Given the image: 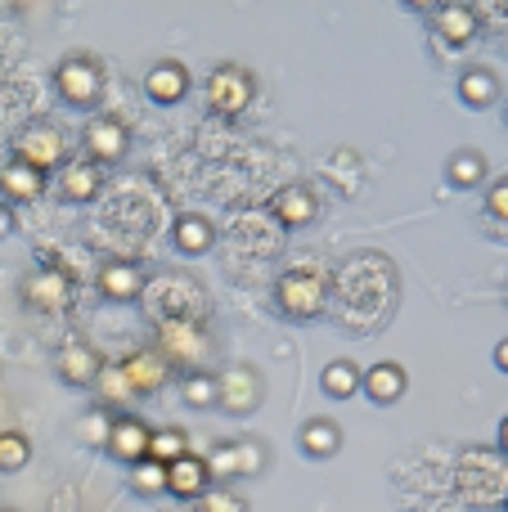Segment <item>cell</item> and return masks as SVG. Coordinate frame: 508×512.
Listing matches in <instances>:
<instances>
[{
  "mask_svg": "<svg viewBox=\"0 0 508 512\" xmlns=\"http://www.w3.org/2000/svg\"><path fill=\"white\" fill-rule=\"evenodd\" d=\"M203 95H207V108H212V113L239 117L243 108L252 104V95H257V77H252L243 63H221V68H212Z\"/></svg>",
  "mask_w": 508,
  "mask_h": 512,
  "instance_id": "3",
  "label": "cell"
},
{
  "mask_svg": "<svg viewBox=\"0 0 508 512\" xmlns=\"http://www.w3.org/2000/svg\"><path fill=\"white\" fill-rule=\"evenodd\" d=\"M270 212H275V221L284 225V230H306V225L320 216V203H315V194L306 185H284L270 198Z\"/></svg>",
  "mask_w": 508,
  "mask_h": 512,
  "instance_id": "15",
  "label": "cell"
},
{
  "mask_svg": "<svg viewBox=\"0 0 508 512\" xmlns=\"http://www.w3.org/2000/svg\"><path fill=\"white\" fill-rule=\"evenodd\" d=\"M486 216H491V221H500V225H508V176L495 180L491 194H486Z\"/></svg>",
  "mask_w": 508,
  "mask_h": 512,
  "instance_id": "33",
  "label": "cell"
},
{
  "mask_svg": "<svg viewBox=\"0 0 508 512\" xmlns=\"http://www.w3.org/2000/svg\"><path fill=\"white\" fill-rule=\"evenodd\" d=\"M27 459H32V441L23 432H0V472H23Z\"/></svg>",
  "mask_w": 508,
  "mask_h": 512,
  "instance_id": "29",
  "label": "cell"
},
{
  "mask_svg": "<svg viewBox=\"0 0 508 512\" xmlns=\"http://www.w3.org/2000/svg\"><path fill=\"white\" fill-rule=\"evenodd\" d=\"M446 176H450V185H455V189H477L486 180V153L459 149L455 158L446 162Z\"/></svg>",
  "mask_w": 508,
  "mask_h": 512,
  "instance_id": "25",
  "label": "cell"
},
{
  "mask_svg": "<svg viewBox=\"0 0 508 512\" xmlns=\"http://www.w3.org/2000/svg\"><path fill=\"white\" fill-rule=\"evenodd\" d=\"M95 283L104 301H140L144 288H149V279H144V270L135 261H104Z\"/></svg>",
  "mask_w": 508,
  "mask_h": 512,
  "instance_id": "12",
  "label": "cell"
},
{
  "mask_svg": "<svg viewBox=\"0 0 508 512\" xmlns=\"http://www.w3.org/2000/svg\"><path fill=\"white\" fill-rule=\"evenodd\" d=\"M185 454H189V436L180 432V427H158V432L149 436V459L162 463V468L176 463V459H185Z\"/></svg>",
  "mask_w": 508,
  "mask_h": 512,
  "instance_id": "26",
  "label": "cell"
},
{
  "mask_svg": "<svg viewBox=\"0 0 508 512\" xmlns=\"http://www.w3.org/2000/svg\"><path fill=\"white\" fill-rule=\"evenodd\" d=\"M504 508H508V495H504Z\"/></svg>",
  "mask_w": 508,
  "mask_h": 512,
  "instance_id": "39",
  "label": "cell"
},
{
  "mask_svg": "<svg viewBox=\"0 0 508 512\" xmlns=\"http://www.w3.org/2000/svg\"><path fill=\"white\" fill-rule=\"evenodd\" d=\"M198 512H248V499L239 495V490H207L203 499H198Z\"/></svg>",
  "mask_w": 508,
  "mask_h": 512,
  "instance_id": "31",
  "label": "cell"
},
{
  "mask_svg": "<svg viewBox=\"0 0 508 512\" xmlns=\"http://www.w3.org/2000/svg\"><path fill=\"white\" fill-rule=\"evenodd\" d=\"M207 463V477L216 481H234V477H252V472L266 468V445L257 441H225L212 450V459Z\"/></svg>",
  "mask_w": 508,
  "mask_h": 512,
  "instance_id": "8",
  "label": "cell"
},
{
  "mask_svg": "<svg viewBox=\"0 0 508 512\" xmlns=\"http://www.w3.org/2000/svg\"><path fill=\"white\" fill-rule=\"evenodd\" d=\"M504 122H508V108H504Z\"/></svg>",
  "mask_w": 508,
  "mask_h": 512,
  "instance_id": "38",
  "label": "cell"
},
{
  "mask_svg": "<svg viewBox=\"0 0 508 512\" xmlns=\"http://www.w3.org/2000/svg\"><path fill=\"white\" fill-rule=\"evenodd\" d=\"M86 162L90 167H117V162L131 153V131L117 117H90L86 126Z\"/></svg>",
  "mask_w": 508,
  "mask_h": 512,
  "instance_id": "5",
  "label": "cell"
},
{
  "mask_svg": "<svg viewBox=\"0 0 508 512\" xmlns=\"http://www.w3.org/2000/svg\"><path fill=\"white\" fill-rule=\"evenodd\" d=\"M131 490H135L140 499L167 495V468H162V463H153V459L135 463V468H131Z\"/></svg>",
  "mask_w": 508,
  "mask_h": 512,
  "instance_id": "28",
  "label": "cell"
},
{
  "mask_svg": "<svg viewBox=\"0 0 508 512\" xmlns=\"http://www.w3.org/2000/svg\"><path fill=\"white\" fill-rule=\"evenodd\" d=\"M72 301V279L63 270H36L23 279V306L36 315H59Z\"/></svg>",
  "mask_w": 508,
  "mask_h": 512,
  "instance_id": "9",
  "label": "cell"
},
{
  "mask_svg": "<svg viewBox=\"0 0 508 512\" xmlns=\"http://www.w3.org/2000/svg\"><path fill=\"white\" fill-rule=\"evenodd\" d=\"M149 436H153V427L144 423V418L122 414V418H113V432H108V441H104V454H113L117 463L135 468V463L149 459Z\"/></svg>",
  "mask_w": 508,
  "mask_h": 512,
  "instance_id": "10",
  "label": "cell"
},
{
  "mask_svg": "<svg viewBox=\"0 0 508 512\" xmlns=\"http://www.w3.org/2000/svg\"><path fill=\"white\" fill-rule=\"evenodd\" d=\"M261 396H266V387H261L257 369L252 364H230V369L216 378V405L225 409V414H252V409L261 405Z\"/></svg>",
  "mask_w": 508,
  "mask_h": 512,
  "instance_id": "6",
  "label": "cell"
},
{
  "mask_svg": "<svg viewBox=\"0 0 508 512\" xmlns=\"http://www.w3.org/2000/svg\"><path fill=\"white\" fill-rule=\"evenodd\" d=\"M180 400L189 409H212L216 405V373H189L180 382Z\"/></svg>",
  "mask_w": 508,
  "mask_h": 512,
  "instance_id": "30",
  "label": "cell"
},
{
  "mask_svg": "<svg viewBox=\"0 0 508 512\" xmlns=\"http://www.w3.org/2000/svg\"><path fill=\"white\" fill-rule=\"evenodd\" d=\"M500 454H504V459H508V418H504V423H500Z\"/></svg>",
  "mask_w": 508,
  "mask_h": 512,
  "instance_id": "36",
  "label": "cell"
},
{
  "mask_svg": "<svg viewBox=\"0 0 508 512\" xmlns=\"http://www.w3.org/2000/svg\"><path fill=\"white\" fill-rule=\"evenodd\" d=\"M275 301L288 319H320L329 306V274L324 270H288L275 283Z\"/></svg>",
  "mask_w": 508,
  "mask_h": 512,
  "instance_id": "1",
  "label": "cell"
},
{
  "mask_svg": "<svg viewBox=\"0 0 508 512\" xmlns=\"http://www.w3.org/2000/svg\"><path fill=\"white\" fill-rule=\"evenodd\" d=\"M117 369H122V378L131 382L135 400H140V396H153V391H162V387L171 382V364L162 360V355L153 351V346H149V351H135L131 360L117 364Z\"/></svg>",
  "mask_w": 508,
  "mask_h": 512,
  "instance_id": "14",
  "label": "cell"
},
{
  "mask_svg": "<svg viewBox=\"0 0 508 512\" xmlns=\"http://www.w3.org/2000/svg\"><path fill=\"white\" fill-rule=\"evenodd\" d=\"M14 158L27 162L32 171H54L68 162V144H63V131L54 122H32L23 135L14 140Z\"/></svg>",
  "mask_w": 508,
  "mask_h": 512,
  "instance_id": "4",
  "label": "cell"
},
{
  "mask_svg": "<svg viewBox=\"0 0 508 512\" xmlns=\"http://www.w3.org/2000/svg\"><path fill=\"white\" fill-rule=\"evenodd\" d=\"M99 189H104V176H99V167H90V162H63L59 167V198L72 207H86L99 198Z\"/></svg>",
  "mask_w": 508,
  "mask_h": 512,
  "instance_id": "17",
  "label": "cell"
},
{
  "mask_svg": "<svg viewBox=\"0 0 508 512\" xmlns=\"http://www.w3.org/2000/svg\"><path fill=\"white\" fill-rule=\"evenodd\" d=\"M54 90H59V99L72 108H95L99 95H104V68H99L90 54H68V59L54 68Z\"/></svg>",
  "mask_w": 508,
  "mask_h": 512,
  "instance_id": "2",
  "label": "cell"
},
{
  "mask_svg": "<svg viewBox=\"0 0 508 512\" xmlns=\"http://www.w3.org/2000/svg\"><path fill=\"white\" fill-rule=\"evenodd\" d=\"M99 369H104V360H99V351L86 342H68L59 355H54V373H59V382H68V387L95 391Z\"/></svg>",
  "mask_w": 508,
  "mask_h": 512,
  "instance_id": "11",
  "label": "cell"
},
{
  "mask_svg": "<svg viewBox=\"0 0 508 512\" xmlns=\"http://www.w3.org/2000/svg\"><path fill=\"white\" fill-rule=\"evenodd\" d=\"M108 432H113V418H108L104 409H90L86 423H81V441H86V445H99V450H104Z\"/></svg>",
  "mask_w": 508,
  "mask_h": 512,
  "instance_id": "32",
  "label": "cell"
},
{
  "mask_svg": "<svg viewBox=\"0 0 508 512\" xmlns=\"http://www.w3.org/2000/svg\"><path fill=\"white\" fill-rule=\"evenodd\" d=\"M171 239H176L180 256H203L216 243V225L207 221V216H198V212H185L176 221V230H171Z\"/></svg>",
  "mask_w": 508,
  "mask_h": 512,
  "instance_id": "21",
  "label": "cell"
},
{
  "mask_svg": "<svg viewBox=\"0 0 508 512\" xmlns=\"http://www.w3.org/2000/svg\"><path fill=\"white\" fill-rule=\"evenodd\" d=\"M14 234V212H9V203H0V243Z\"/></svg>",
  "mask_w": 508,
  "mask_h": 512,
  "instance_id": "34",
  "label": "cell"
},
{
  "mask_svg": "<svg viewBox=\"0 0 508 512\" xmlns=\"http://www.w3.org/2000/svg\"><path fill=\"white\" fill-rule=\"evenodd\" d=\"M320 387L329 400H351L360 391V369L351 360H329L320 373Z\"/></svg>",
  "mask_w": 508,
  "mask_h": 512,
  "instance_id": "24",
  "label": "cell"
},
{
  "mask_svg": "<svg viewBox=\"0 0 508 512\" xmlns=\"http://www.w3.org/2000/svg\"><path fill=\"white\" fill-rule=\"evenodd\" d=\"M167 512H198V504H171Z\"/></svg>",
  "mask_w": 508,
  "mask_h": 512,
  "instance_id": "37",
  "label": "cell"
},
{
  "mask_svg": "<svg viewBox=\"0 0 508 512\" xmlns=\"http://www.w3.org/2000/svg\"><path fill=\"white\" fill-rule=\"evenodd\" d=\"M360 387H365V396L374 400V405H396V400L410 391V373H405L401 364L383 360V364H374V369L360 373Z\"/></svg>",
  "mask_w": 508,
  "mask_h": 512,
  "instance_id": "18",
  "label": "cell"
},
{
  "mask_svg": "<svg viewBox=\"0 0 508 512\" xmlns=\"http://www.w3.org/2000/svg\"><path fill=\"white\" fill-rule=\"evenodd\" d=\"M432 32H437L450 50H459V45H468L477 32H482V18H477V9H468V5H441L437 18H432Z\"/></svg>",
  "mask_w": 508,
  "mask_h": 512,
  "instance_id": "19",
  "label": "cell"
},
{
  "mask_svg": "<svg viewBox=\"0 0 508 512\" xmlns=\"http://www.w3.org/2000/svg\"><path fill=\"white\" fill-rule=\"evenodd\" d=\"M342 450V427L333 418H311L302 427V454L306 459H333Z\"/></svg>",
  "mask_w": 508,
  "mask_h": 512,
  "instance_id": "22",
  "label": "cell"
},
{
  "mask_svg": "<svg viewBox=\"0 0 508 512\" xmlns=\"http://www.w3.org/2000/svg\"><path fill=\"white\" fill-rule=\"evenodd\" d=\"M144 95H149L153 104H162V108L180 104V99L189 95V72H185V63H176V59L153 63V68L144 72Z\"/></svg>",
  "mask_w": 508,
  "mask_h": 512,
  "instance_id": "16",
  "label": "cell"
},
{
  "mask_svg": "<svg viewBox=\"0 0 508 512\" xmlns=\"http://www.w3.org/2000/svg\"><path fill=\"white\" fill-rule=\"evenodd\" d=\"M0 189H5V203H36V198L45 194V176L32 171L27 162L9 158L5 167H0Z\"/></svg>",
  "mask_w": 508,
  "mask_h": 512,
  "instance_id": "20",
  "label": "cell"
},
{
  "mask_svg": "<svg viewBox=\"0 0 508 512\" xmlns=\"http://www.w3.org/2000/svg\"><path fill=\"white\" fill-rule=\"evenodd\" d=\"M153 351L162 360H180V364H198L207 355V333L189 319H158V346Z\"/></svg>",
  "mask_w": 508,
  "mask_h": 512,
  "instance_id": "7",
  "label": "cell"
},
{
  "mask_svg": "<svg viewBox=\"0 0 508 512\" xmlns=\"http://www.w3.org/2000/svg\"><path fill=\"white\" fill-rule=\"evenodd\" d=\"M212 490V477H207V463L198 454H185V459L167 463V495L176 504H198V499Z\"/></svg>",
  "mask_w": 508,
  "mask_h": 512,
  "instance_id": "13",
  "label": "cell"
},
{
  "mask_svg": "<svg viewBox=\"0 0 508 512\" xmlns=\"http://www.w3.org/2000/svg\"><path fill=\"white\" fill-rule=\"evenodd\" d=\"M495 369H500V373H508V337H504L500 346H495Z\"/></svg>",
  "mask_w": 508,
  "mask_h": 512,
  "instance_id": "35",
  "label": "cell"
},
{
  "mask_svg": "<svg viewBox=\"0 0 508 512\" xmlns=\"http://www.w3.org/2000/svg\"><path fill=\"white\" fill-rule=\"evenodd\" d=\"M95 391H99V400H104V405L99 409H108V405H131L135 400V391H131V382L122 378V369H117V364H104V369H99V382H95Z\"/></svg>",
  "mask_w": 508,
  "mask_h": 512,
  "instance_id": "27",
  "label": "cell"
},
{
  "mask_svg": "<svg viewBox=\"0 0 508 512\" xmlns=\"http://www.w3.org/2000/svg\"><path fill=\"white\" fill-rule=\"evenodd\" d=\"M459 99H464L468 108H491L495 99H500V81H495L491 68H468L464 77H459Z\"/></svg>",
  "mask_w": 508,
  "mask_h": 512,
  "instance_id": "23",
  "label": "cell"
}]
</instances>
